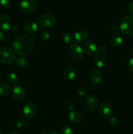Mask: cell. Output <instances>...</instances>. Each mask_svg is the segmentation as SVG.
Masks as SVG:
<instances>
[{
    "label": "cell",
    "mask_w": 133,
    "mask_h": 134,
    "mask_svg": "<svg viewBox=\"0 0 133 134\" xmlns=\"http://www.w3.org/2000/svg\"><path fill=\"white\" fill-rule=\"evenodd\" d=\"M14 52L20 56H28L35 48V42L33 38L27 34L17 36L12 43Z\"/></svg>",
    "instance_id": "1"
},
{
    "label": "cell",
    "mask_w": 133,
    "mask_h": 134,
    "mask_svg": "<svg viewBox=\"0 0 133 134\" xmlns=\"http://www.w3.org/2000/svg\"><path fill=\"white\" fill-rule=\"evenodd\" d=\"M119 30L126 35H133V16L125 15L122 18L119 23Z\"/></svg>",
    "instance_id": "2"
},
{
    "label": "cell",
    "mask_w": 133,
    "mask_h": 134,
    "mask_svg": "<svg viewBox=\"0 0 133 134\" xmlns=\"http://www.w3.org/2000/svg\"><path fill=\"white\" fill-rule=\"evenodd\" d=\"M15 60V54L11 48L3 47L0 48V63L5 65L12 64Z\"/></svg>",
    "instance_id": "3"
},
{
    "label": "cell",
    "mask_w": 133,
    "mask_h": 134,
    "mask_svg": "<svg viewBox=\"0 0 133 134\" xmlns=\"http://www.w3.org/2000/svg\"><path fill=\"white\" fill-rule=\"evenodd\" d=\"M68 54L70 60L73 62L80 61L83 56V50L78 44H73L69 47Z\"/></svg>",
    "instance_id": "4"
},
{
    "label": "cell",
    "mask_w": 133,
    "mask_h": 134,
    "mask_svg": "<svg viewBox=\"0 0 133 134\" xmlns=\"http://www.w3.org/2000/svg\"><path fill=\"white\" fill-rule=\"evenodd\" d=\"M20 8L26 14H33L37 10L38 5L36 0H20Z\"/></svg>",
    "instance_id": "5"
},
{
    "label": "cell",
    "mask_w": 133,
    "mask_h": 134,
    "mask_svg": "<svg viewBox=\"0 0 133 134\" xmlns=\"http://www.w3.org/2000/svg\"><path fill=\"white\" fill-rule=\"evenodd\" d=\"M56 19L53 14H44L39 18V24L43 28H49L55 25Z\"/></svg>",
    "instance_id": "6"
},
{
    "label": "cell",
    "mask_w": 133,
    "mask_h": 134,
    "mask_svg": "<svg viewBox=\"0 0 133 134\" xmlns=\"http://www.w3.org/2000/svg\"><path fill=\"white\" fill-rule=\"evenodd\" d=\"M37 113V108L32 103H27L22 108V115L27 119H33Z\"/></svg>",
    "instance_id": "7"
},
{
    "label": "cell",
    "mask_w": 133,
    "mask_h": 134,
    "mask_svg": "<svg viewBox=\"0 0 133 134\" xmlns=\"http://www.w3.org/2000/svg\"><path fill=\"white\" fill-rule=\"evenodd\" d=\"M86 107L89 111H95L99 105V100L96 96L94 94H89L87 96L85 101Z\"/></svg>",
    "instance_id": "8"
},
{
    "label": "cell",
    "mask_w": 133,
    "mask_h": 134,
    "mask_svg": "<svg viewBox=\"0 0 133 134\" xmlns=\"http://www.w3.org/2000/svg\"><path fill=\"white\" fill-rule=\"evenodd\" d=\"M12 96L15 100L22 101L26 96V90L22 85H17L13 88Z\"/></svg>",
    "instance_id": "9"
},
{
    "label": "cell",
    "mask_w": 133,
    "mask_h": 134,
    "mask_svg": "<svg viewBox=\"0 0 133 134\" xmlns=\"http://www.w3.org/2000/svg\"><path fill=\"white\" fill-rule=\"evenodd\" d=\"M12 20L7 14H0V29L3 31H7L11 28Z\"/></svg>",
    "instance_id": "10"
},
{
    "label": "cell",
    "mask_w": 133,
    "mask_h": 134,
    "mask_svg": "<svg viewBox=\"0 0 133 134\" xmlns=\"http://www.w3.org/2000/svg\"><path fill=\"white\" fill-rule=\"evenodd\" d=\"M97 46L94 42L89 41L85 43L83 50L86 54L89 56H93L97 53Z\"/></svg>",
    "instance_id": "11"
},
{
    "label": "cell",
    "mask_w": 133,
    "mask_h": 134,
    "mask_svg": "<svg viewBox=\"0 0 133 134\" xmlns=\"http://www.w3.org/2000/svg\"><path fill=\"white\" fill-rule=\"evenodd\" d=\"M112 113V109L110 104L108 103H102L99 107V113L103 118H108Z\"/></svg>",
    "instance_id": "12"
},
{
    "label": "cell",
    "mask_w": 133,
    "mask_h": 134,
    "mask_svg": "<svg viewBox=\"0 0 133 134\" xmlns=\"http://www.w3.org/2000/svg\"><path fill=\"white\" fill-rule=\"evenodd\" d=\"M102 73L101 71L99 70L97 68H94L91 70V73H90V78H91V81L95 85H98V84L100 83L102 80Z\"/></svg>",
    "instance_id": "13"
},
{
    "label": "cell",
    "mask_w": 133,
    "mask_h": 134,
    "mask_svg": "<svg viewBox=\"0 0 133 134\" xmlns=\"http://www.w3.org/2000/svg\"><path fill=\"white\" fill-rule=\"evenodd\" d=\"M88 38V33L85 30H79L74 34V40L76 44H82L86 41Z\"/></svg>",
    "instance_id": "14"
},
{
    "label": "cell",
    "mask_w": 133,
    "mask_h": 134,
    "mask_svg": "<svg viewBox=\"0 0 133 134\" xmlns=\"http://www.w3.org/2000/svg\"><path fill=\"white\" fill-rule=\"evenodd\" d=\"M69 119L74 124H80L83 120V116L79 111H72L69 112Z\"/></svg>",
    "instance_id": "15"
},
{
    "label": "cell",
    "mask_w": 133,
    "mask_h": 134,
    "mask_svg": "<svg viewBox=\"0 0 133 134\" xmlns=\"http://www.w3.org/2000/svg\"><path fill=\"white\" fill-rule=\"evenodd\" d=\"M23 29L29 34H33L38 30V25L33 20H27L23 24Z\"/></svg>",
    "instance_id": "16"
},
{
    "label": "cell",
    "mask_w": 133,
    "mask_h": 134,
    "mask_svg": "<svg viewBox=\"0 0 133 134\" xmlns=\"http://www.w3.org/2000/svg\"><path fill=\"white\" fill-rule=\"evenodd\" d=\"M123 41V37L119 33H115L110 38V43L113 47H119Z\"/></svg>",
    "instance_id": "17"
},
{
    "label": "cell",
    "mask_w": 133,
    "mask_h": 134,
    "mask_svg": "<svg viewBox=\"0 0 133 134\" xmlns=\"http://www.w3.org/2000/svg\"><path fill=\"white\" fill-rule=\"evenodd\" d=\"M77 75V71L72 68H68L64 71L63 77L67 81H72L76 78Z\"/></svg>",
    "instance_id": "18"
},
{
    "label": "cell",
    "mask_w": 133,
    "mask_h": 134,
    "mask_svg": "<svg viewBox=\"0 0 133 134\" xmlns=\"http://www.w3.org/2000/svg\"><path fill=\"white\" fill-rule=\"evenodd\" d=\"M93 63L98 68H102L106 64V60L102 55H96L93 58Z\"/></svg>",
    "instance_id": "19"
},
{
    "label": "cell",
    "mask_w": 133,
    "mask_h": 134,
    "mask_svg": "<svg viewBox=\"0 0 133 134\" xmlns=\"http://www.w3.org/2000/svg\"><path fill=\"white\" fill-rule=\"evenodd\" d=\"M10 92V86L5 82L0 83V96H7Z\"/></svg>",
    "instance_id": "20"
},
{
    "label": "cell",
    "mask_w": 133,
    "mask_h": 134,
    "mask_svg": "<svg viewBox=\"0 0 133 134\" xmlns=\"http://www.w3.org/2000/svg\"><path fill=\"white\" fill-rule=\"evenodd\" d=\"M15 64L16 66L20 68H26L28 64V60L26 58L23 57V56H20L16 59Z\"/></svg>",
    "instance_id": "21"
},
{
    "label": "cell",
    "mask_w": 133,
    "mask_h": 134,
    "mask_svg": "<svg viewBox=\"0 0 133 134\" xmlns=\"http://www.w3.org/2000/svg\"><path fill=\"white\" fill-rule=\"evenodd\" d=\"M7 80L9 83L12 85H16L18 81V77L14 73H10L7 76Z\"/></svg>",
    "instance_id": "22"
},
{
    "label": "cell",
    "mask_w": 133,
    "mask_h": 134,
    "mask_svg": "<svg viewBox=\"0 0 133 134\" xmlns=\"http://www.w3.org/2000/svg\"><path fill=\"white\" fill-rule=\"evenodd\" d=\"M62 40L65 44H71L73 42V36L70 33H66L63 35Z\"/></svg>",
    "instance_id": "23"
},
{
    "label": "cell",
    "mask_w": 133,
    "mask_h": 134,
    "mask_svg": "<svg viewBox=\"0 0 133 134\" xmlns=\"http://www.w3.org/2000/svg\"><path fill=\"white\" fill-rule=\"evenodd\" d=\"M50 37V35L49 32H48L46 30H42L40 33V39H41L43 41L46 42L48 41Z\"/></svg>",
    "instance_id": "24"
},
{
    "label": "cell",
    "mask_w": 133,
    "mask_h": 134,
    "mask_svg": "<svg viewBox=\"0 0 133 134\" xmlns=\"http://www.w3.org/2000/svg\"><path fill=\"white\" fill-rule=\"evenodd\" d=\"M59 134H73L72 130L69 126L64 125L60 129Z\"/></svg>",
    "instance_id": "25"
},
{
    "label": "cell",
    "mask_w": 133,
    "mask_h": 134,
    "mask_svg": "<svg viewBox=\"0 0 133 134\" xmlns=\"http://www.w3.org/2000/svg\"><path fill=\"white\" fill-rule=\"evenodd\" d=\"M27 124V121L24 119H20L17 121L16 124V127L18 130H22L26 127Z\"/></svg>",
    "instance_id": "26"
},
{
    "label": "cell",
    "mask_w": 133,
    "mask_h": 134,
    "mask_svg": "<svg viewBox=\"0 0 133 134\" xmlns=\"http://www.w3.org/2000/svg\"><path fill=\"white\" fill-rule=\"evenodd\" d=\"M13 1L12 0H0V5L4 9H9L11 7Z\"/></svg>",
    "instance_id": "27"
},
{
    "label": "cell",
    "mask_w": 133,
    "mask_h": 134,
    "mask_svg": "<svg viewBox=\"0 0 133 134\" xmlns=\"http://www.w3.org/2000/svg\"><path fill=\"white\" fill-rule=\"evenodd\" d=\"M108 122H109L110 126L112 128H116V127L118 126L119 124L118 119L116 117H111Z\"/></svg>",
    "instance_id": "28"
},
{
    "label": "cell",
    "mask_w": 133,
    "mask_h": 134,
    "mask_svg": "<svg viewBox=\"0 0 133 134\" xmlns=\"http://www.w3.org/2000/svg\"><path fill=\"white\" fill-rule=\"evenodd\" d=\"M87 90L85 87H80L78 90V94L80 96H84L87 94Z\"/></svg>",
    "instance_id": "29"
},
{
    "label": "cell",
    "mask_w": 133,
    "mask_h": 134,
    "mask_svg": "<svg viewBox=\"0 0 133 134\" xmlns=\"http://www.w3.org/2000/svg\"><path fill=\"white\" fill-rule=\"evenodd\" d=\"M107 52V48L106 47L104 46H100L97 48V53L100 54V55L104 54L106 53Z\"/></svg>",
    "instance_id": "30"
},
{
    "label": "cell",
    "mask_w": 133,
    "mask_h": 134,
    "mask_svg": "<svg viewBox=\"0 0 133 134\" xmlns=\"http://www.w3.org/2000/svg\"><path fill=\"white\" fill-rule=\"evenodd\" d=\"M127 67L129 71H130V73H133V58H130V60H129V62H128L127 63Z\"/></svg>",
    "instance_id": "31"
},
{
    "label": "cell",
    "mask_w": 133,
    "mask_h": 134,
    "mask_svg": "<svg viewBox=\"0 0 133 134\" xmlns=\"http://www.w3.org/2000/svg\"><path fill=\"white\" fill-rule=\"evenodd\" d=\"M11 30L13 31V32L14 33H18L20 31V27L18 26V25H13V26H11Z\"/></svg>",
    "instance_id": "32"
},
{
    "label": "cell",
    "mask_w": 133,
    "mask_h": 134,
    "mask_svg": "<svg viewBox=\"0 0 133 134\" xmlns=\"http://www.w3.org/2000/svg\"><path fill=\"white\" fill-rule=\"evenodd\" d=\"M66 108H67L68 110H69L70 111H73L74 108V103L73 102H68L66 103Z\"/></svg>",
    "instance_id": "33"
},
{
    "label": "cell",
    "mask_w": 133,
    "mask_h": 134,
    "mask_svg": "<svg viewBox=\"0 0 133 134\" xmlns=\"http://www.w3.org/2000/svg\"><path fill=\"white\" fill-rule=\"evenodd\" d=\"M111 30H112V31H114V32H117V31L119 30V26L117 24H113L111 27Z\"/></svg>",
    "instance_id": "34"
},
{
    "label": "cell",
    "mask_w": 133,
    "mask_h": 134,
    "mask_svg": "<svg viewBox=\"0 0 133 134\" xmlns=\"http://www.w3.org/2000/svg\"><path fill=\"white\" fill-rule=\"evenodd\" d=\"M128 9H129V12H130V13L133 15V1L129 4Z\"/></svg>",
    "instance_id": "35"
},
{
    "label": "cell",
    "mask_w": 133,
    "mask_h": 134,
    "mask_svg": "<svg viewBox=\"0 0 133 134\" xmlns=\"http://www.w3.org/2000/svg\"><path fill=\"white\" fill-rule=\"evenodd\" d=\"M4 39H5V35H4L3 33L0 30V42L3 41Z\"/></svg>",
    "instance_id": "36"
},
{
    "label": "cell",
    "mask_w": 133,
    "mask_h": 134,
    "mask_svg": "<svg viewBox=\"0 0 133 134\" xmlns=\"http://www.w3.org/2000/svg\"><path fill=\"white\" fill-rule=\"evenodd\" d=\"M46 134H58V133L55 130H50L46 132Z\"/></svg>",
    "instance_id": "37"
},
{
    "label": "cell",
    "mask_w": 133,
    "mask_h": 134,
    "mask_svg": "<svg viewBox=\"0 0 133 134\" xmlns=\"http://www.w3.org/2000/svg\"><path fill=\"white\" fill-rule=\"evenodd\" d=\"M40 134H46V132L45 130H42L40 132Z\"/></svg>",
    "instance_id": "38"
},
{
    "label": "cell",
    "mask_w": 133,
    "mask_h": 134,
    "mask_svg": "<svg viewBox=\"0 0 133 134\" xmlns=\"http://www.w3.org/2000/svg\"><path fill=\"white\" fill-rule=\"evenodd\" d=\"M130 53H131L132 55H133V45L132 46L131 48H130Z\"/></svg>",
    "instance_id": "39"
},
{
    "label": "cell",
    "mask_w": 133,
    "mask_h": 134,
    "mask_svg": "<svg viewBox=\"0 0 133 134\" xmlns=\"http://www.w3.org/2000/svg\"><path fill=\"white\" fill-rule=\"evenodd\" d=\"M8 134H20V133H17V132H10V133H8Z\"/></svg>",
    "instance_id": "40"
},
{
    "label": "cell",
    "mask_w": 133,
    "mask_h": 134,
    "mask_svg": "<svg viewBox=\"0 0 133 134\" xmlns=\"http://www.w3.org/2000/svg\"><path fill=\"white\" fill-rule=\"evenodd\" d=\"M0 134H3V131L0 129Z\"/></svg>",
    "instance_id": "41"
}]
</instances>
